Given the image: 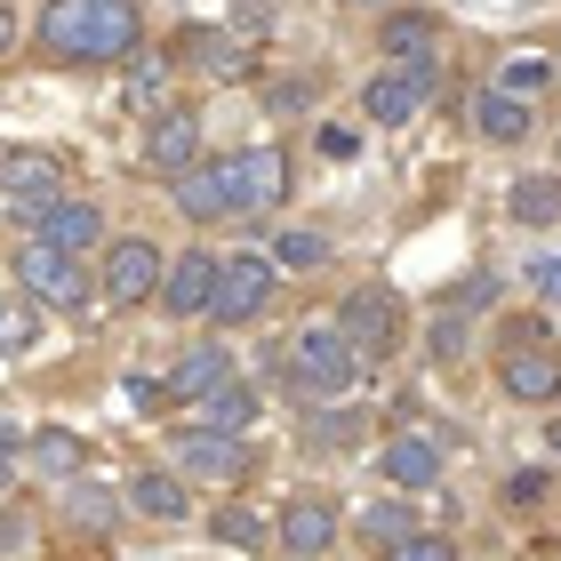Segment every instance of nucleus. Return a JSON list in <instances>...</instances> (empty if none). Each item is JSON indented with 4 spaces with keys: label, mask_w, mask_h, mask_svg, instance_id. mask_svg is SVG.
Masks as SVG:
<instances>
[{
    "label": "nucleus",
    "mask_w": 561,
    "mask_h": 561,
    "mask_svg": "<svg viewBox=\"0 0 561 561\" xmlns=\"http://www.w3.org/2000/svg\"><path fill=\"white\" fill-rule=\"evenodd\" d=\"M217 386H233V353H225V345H193L185 362L169 369L161 393H169V401H209Z\"/></svg>",
    "instance_id": "f3484780"
},
{
    "label": "nucleus",
    "mask_w": 561,
    "mask_h": 561,
    "mask_svg": "<svg viewBox=\"0 0 561 561\" xmlns=\"http://www.w3.org/2000/svg\"><path fill=\"white\" fill-rule=\"evenodd\" d=\"M297 105H313V81H280L273 89V113H297Z\"/></svg>",
    "instance_id": "2f4dec72"
},
{
    "label": "nucleus",
    "mask_w": 561,
    "mask_h": 561,
    "mask_svg": "<svg viewBox=\"0 0 561 561\" xmlns=\"http://www.w3.org/2000/svg\"><path fill=\"white\" fill-rule=\"evenodd\" d=\"M169 305V321H201L209 313V297H217V257L209 249H185V257H169L161 265V289H152Z\"/></svg>",
    "instance_id": "6e6552de"
},
{
    "label": "nucleus",
    "mask_w": 561,
    "mask_h": 561,
    "mask_svg": "<svg viewBox=\"0 0 561 561\" xmlns=\"http://www.w3.org/2000/svg\"><path fill=\"white\" fill-rule=\"evenodd\" d=\"M273 538L289 546L297 561H321L329 546H337V514H329L321 497H289V505H280V522H273Z\"/></svg>",
    "instance_id": "4468645a"
},
{
    "label": "nucleus",
    "mask_w": 561,
    "mask_h": 561,
    "mask_svg": "<svg viewBox=\"0 0 561 561\" xmlns=\"http://www.w3.org/2000/svg\"><path fill=\"white\" fill-rule=\"evenodd\" d=\"M473 129L490 137V145H514V137H529V105H522V96H497V89H481V105H473Z\"/></svg>",
    "instance_id": "4be33fe9"
},
{
    "label": "nucleus",
    "mask_w": 561,
    "mask_h": 561,
    "mask_svg": "<svg viewBox=\"0 0 561 561\" xmlns=\"http://www.w3.org/2000/svg\"><path fill=\"white\" fill-rule=\"evenodd\" d=\"M457 297H466V305H497V273H473V280H466Z\"/></svg>",
    "instance_id": "c9c22d12"
},
{
    "label": "nucleus",
    "mask_w": 561,
    "mask_h": 561,
    "mask_svg": "<svg viewBox=\"0 0 561 561\" xmlns=\"http://www.w3.org/2000/svg\"><path fill=\"white\" fill-rule=\"evenodd\" d=\"M176 209H185L193 225L233 217V169H225V161H193L185 176H176Z\"/></svg>",
    "instance_id": "2eb2a0df"
},
{
    "label": "nucleus",
    "mask_w": 561,
    "mask_h": 561,
    "mask_svg": "<svg viewBox=\"0 0 561 561\" xmlns=\"http://www.w3.org/2000/svg\"><path fill=\"white\" fill-rule=\"evenodd\" d=\"M72 522H81V529H113V514H121V497L113 490H96V481H72Z\"/></svg>",
    "instance_id": "cd10ccee"
},
{
    "label": "nucleus",
    "mask_w": 561,
    "mask_h": 561,
    "mask_svg": "<svg viewBox=\"0 0 561 561\" xmlns=\"http://www.w3.org/2000/svg\"><path fill=\"white\" fill-rule=\"evenodd\" d=\"M33 457H41L48 473H81V442H72V433H41Z\"/></svg>",
    "instance_id": "c756f323"
},
{
    "label": "nucleus",
    "mask_w": 561,
    "mask_h": 561,
    "mask_svg": "<svg viewBox=\"0 0 561 561\" xmlns=\"http://www.w3.org/2000/svg\"><path fill=\"white\" fill-rule=\"evenodd\" d=\"M280 369H289L297 401H337V393H353V377H362L353 345L337 337V321H313V329H297V337L280 345Z\"/></svg>",
    "instance_id": "f03ea898"
},
{
    "label": "nucleus",
    "mask_w": 561,
    "mask_h": 561,
    "mask_svg": "<svg viewBox=\"0 0 561 561\" xmlns=\"http://www.w3.org/2000/svg\"><path fill=\"white\" fill-rule=\"evenodd\" d=\"M9 48H16V9L0 0V57H9Z\"/></svg>",
    "instance_id": "e433bc0d"
},
{
    "label": "nucleus",
    "mask_w": 561,
    "mask_h": 561,
    "mask_svg": "<svg viewBox=\"0 0 561 561\" xmlns=\"http://www.w3.org/2000/svg\"><path fill=\"white\" fill-rule=\"evenodd\" d=\"M497 386L529 401V410H553V393H561V345H505L497 353Z\"/></svg>",
    "instance_id": "423d86ee"
},
{
    "label": "nucleus",
    "mask_w": 561,
    "mask_h": 561,
    "mask_svg": "<svg viewBox=\"0 0 561 561\" xmlns=\"http://www.w3.org/2000/svg\"><path fill=\"white\" fill-rule=\"evenodd\" d=\"M33 241H48V249H65V257H81V249H96L105 241V209H89V201H57L48 217H16Z\"/></svg>",
    "instance_id": "ddd939ff"
},
{
    "label": "nucleus",
    "mask_w": 561,
    "mask_h": 561,
    "mask_svg": "<svg viewBox=\"0 0 561 561\" xmlns=\"http://www.w3.org/2000/svg\"><path fill=\"white\" fill-rule=\"evenodd\" d=\"M321 152H329V161H353V152H362V137H353V129H321Z\"/></svg>",
    "instance_id": "f704fd0d"
},
{
    "label": "nucleus",
    "mask_w": 561,
    "mask_h": 561,
    "mask_svg": "<svg viewBox=\"0 0 561 561\" xmlns=\"http://www.w3.org/2000/svg\"><path fill=\"white\" fill-rule=\"evenodd\" d=\"M209 538H217V546H241V553H249V546H265V522L249 514V505H225V514L209 522Z\"/></svg>",
    "instance_id": "c85d7f7f"
},
{
    "label": "nucleus",
    "mask_w": 561,
    "mask_h": 561,
    "mask_svg": "<svg viewBox=\"0 0 561 561\" xmlns=\"http://www.w3.org/2000/svg\"><path fill=\"white\" fill-rule=\"evenodd\" d=\"M145 161H152V169H169V176H185V169L201 161V113L169 105L161 121H152V137H145Z\"/></svg>",
    "instance_id": "dca6fc26"
},
{
    "label": "nucleus",
    "mask_w": 561,
    "mask_h": 561,
    "mask_svg": "<svg viewBox=\"0 0 561 561\" xmlns=\"http://www.w3.org/2000/svg\"><path fill=\"white\" fill-rule=\"evenodd\" d=\"M377 41H386V57H393V65H433V41H442V24L417 16V9H393Z\"/></svg>",
    "instance_id": "6ab92c4d"
},
{
    "label": "nucleus",
    "mask_w": 561,
    "mask_h": 561,
    "mask_svg": "<svg viewBox=\"0 0 561 561\" xmlns=\"http://www.w3.org/2000/svg\"><path fill=\"white\" fill-rule=\"evenodd\" d=\"M161 265H169V257H161L152 241H137V233L113 241V249H105V305H145L152 289H161Z\"/></svg>",
    "instance_id": "9d476101"
},
{
    "label": "nucleus",
    "mask_w": 561,
    "mask_h": 561,
    "mask_svg": "<svg viewBox=\"0 0 561 561\" xmlns=\"http://www.w3.org/2000/svg\"><path fill=\"white\" fill-rule=\"evenodd\" d=\"M386 481L393 490H433V481H442V442H433V433H393L386 442Z\"/></svg>",
    "instance_id": "a211bd4d"
},
{
    "label": "nucleus",
    "mask_w": 561,
    "mask_h": 561,
    "mask_svg": "<svg viewBox=\"0 0 561 561\" xmlns=\"http://www.w3.org/2000/svg\"><path fill=\"white\" fill-rule=\"evenodd\" d=\"M386 561H457V546H449V538H425V529H410V538H401Z\"/></svg>",
    "instance_id": "7c9ffc66"
},
{
    "label": "nucleus",
    "mask_w": 561,
    "mask_h": 561,
    "mask_svg": "<svg viewBox=\"0 0 561 561\" xmlns=\"http://www.w3.org/2000/svg\"><path fill=\"white\" fill-rule=\"evenodd\" d=\"M553 72H561V57H553Z\"/></svg>",
    "instance_id": "a19ab883"
},
{
    "label": "nucleus",
    "mask_w": 561,
    "mask_h": 561,
    "mask_svg": "<svg viewBox=\"0 0 561 561\" xmlns=\"http://www.w3.org/2000/svg\"><path fill=\"white\" fill-rule=\"evenodd\" d=\"M546 490H553V481H546V473H514V490H505V497H514V505H538Z\"/></svg>",
    "instance_id": "72a5a7b5"
},
{
    "label": "nucleus",
    "mask_w": 561,
    "mask_h": 561,
    "mask_svg": "<svg viewBox=\"0 0 561 561\" xmlns=\"http://www.w3.org/2000/svg\"><path fill=\"white\" fill-rule=\"evenodd\" d=\"M169 457H176V481H241L249 473V442H233V433H185Z\"/></svg>",
    "instance_id": "f8f14e48"
},
{
    "label": "nucleus",
    "mask_w": 561,
    "mask_h": 561,
    "mask_svg": "<svg viewBox=\"0 0 561 561\" xmlns=\"http://www.w3.org/2000/svg\"><path fill=\"white\" fill-rule=\"evenodd\" d=\"M33 345H41V313L33 305H0V362H16Z\"/></svg>",
    "instance_id": "a878e982"
},
{
    "label": "nucleus",
    "mask_w": 561,
    "mask_h": 561,
    "mask_svg": "<svg viewBox=\"0 0 561 561\" xmlns=\"http://www.w3.org/2000/svg\"><path fill=\"white\" fill-rule=\"evenodd\" d=\"M0 193L16 201V217H48L65 201V176L48 152H0Z\"/></svg>",
    "instance_id": "1a4fd4ad"
},
{
    "label": "nucleus",
    "mask_w": 561,
    "mask_h": 561,
    "mask_svg": "<svg viewBox=\"0 0 561 561\" xmlns=\"http://www.w3.org/2000/svg\"><path fill=\"white\" fill-rule=\"evenodd\" d=\"M9 449H16V425H9V417H0V457H9Z\"/></svg>",
    "instance_id": "4c0bfd02"
},
{
    "label": "nucleus",
    "mask_w": 561,
    "mask_h": 561,
    "mask_svg": "<svg viewBox=\"0 0 561 561\" xmlns=\"http://www.w3.org/2000/svg\"><path fill=\"white\" fill-rule=\"evenodd\" d=\"M16 280H24V297L48 305V313H81V305L96 297V273L81 257H65V249H48V241H24L16 249Z\"/></svg>",
    "instance_id": "7ed1b4c3"
},
{
    "label": "nucleus",
    "mask_w": 561,
    "mask_h": 561,
    "mask_svg": "<svg viewBox=\"0 0 561 561\" xmlns=\"http://www.w3.org/2000/svg\"><path fill=\"white\" fill-rule=\"evenodd\" d=\"M0 481H9V457H0Z\"/></svg>",
    "instance_id": "ea45409f"
},
{
    "label": "nucleus",
    "mask_w": 561,
    "mask_h": 561,
    "mask_svg": "<svg viewBox=\"0 0 561 561\" xmlns=\"http://www.w3.org/2000/svg\"><path fill=\"white\" fill-rule=\"evenodd\" d=\"M337 337L353 345V362H386L401 345V297L393 289H353L337 313Z\"/></svg>",
    "instance_id": "39448f33"
},
{
    "label": "nucleus",
    "mask_w": 561,
    "mask_h": 561,
    "mask_svg": "<svg viewBox=\"0 0 561 561\" xmlns=\"http://www.w3.org/2000/svg\"><path fill=\"white\" fill-rule=\"evenodd\" d=\"M129 505L145 522H185V481H176V473H137L129 481Z\"/></svg>",
    "instance_id": "5701e85b"
},
{
    "label": "nucleus",
    "mask_w": 561,
    "mask_h": 561,
    "mask_svg": "<svg viewBox=\"0 0 561 561\" xmlns=\"http://www.w3.org/2000/svg\"><path fill=\"white\" fill-rule=\"evenodd\" d=\"M505 209H514V225H553L561 217V176H514V193H505Z\"/></svg>",
    "instance_id": "412c9836"
},
{
    "label": "nucleus",
    "mask_w": 561,
    "mask_h": 561,
    "mask_svg": "<svg viewBox=\"0 0 561 561\" xmlns=\"http://www.w3.org/2000/svg\"><path fill=\"white\" fill-rule=\"evenodd\" d=\"M249 425H257V393H249L241 377H233V386H217L209 401H201V433H233V442H241Z\"/></svg>",
    "instance_id": "aec40b11"
},
{
    "label": "nucleus",
    "mask_w": 561,
    "mask_h": 561,
    "mask_svg": "<svg viewBox=\"0 0 561 561\" xmlns=\"http://www.w3.org/2000/svg\"><path fill=\"white\" fill-rule=\"evenodd\" d=\"M145 41V0H41V48L65 65H105Z\"/></svg>",
    "instance_id": "f257e3e1"
},
{
    "label": "nucleus",
    "mask_w": 561,
    "mask_h": 561,
    "mask_svg": "<svg viewBox=\"0 0 561 561\" xmlns=\"http://www.w3.org/2000/svg\"><path fill=\"white\" fill-rule=\"evenodd\" d=\"M546 81H553V57H505L490 89H497V96H538Z\"/></svg>",
    "instance_id": "393cba45"
},
{
    "label": "nucleus",
    "mask_w": 561,
    "mask_h": 561,
    "mask_svg": "<svg viewBox=\"0 0 561 561\" xmlns=\"http://www.w3.org/2000/svg\"><path fill=\"white\" fill-rule=\"evenodd\" d=\"M273 305V257H257V249H233V257H217V297H209V321L241 329L257 321Z\"/></svg>",
    "instance_id": "20e7f679"
},
{
    "label": "nucleus",
    "mask_w": 561,
    "mask_h": 561,
    "mask_svg": "<svg viewBox=\"0 0 561 561\" xmlns=\"http://www.w3.org/2000/svg\"><path fill=\"white\" fill-rule=\"evenodd\" d=\"M233 209H249V217H265L280 193H289V161H280V145H249V152H233Z\"/></svg>",
    "instance_id": "9b49d317"
},
{
    "label": "nucleus",
    "mask_w": 561,
    "mask_h": 561,
    "mask_svg": "<svg viewBox=\"0 0 561 561\" xmlns=\"http://www.w3.org/2000/svg\"><path fill=\"white\" fill-rule=\"evenodd\" d=\"M425 96H433V65H393V72H377V81L362 89V121H377V129H401Z\"/></svg>",
    "instance_id": "0eeeda50"
},
{
    "label": "nucleus",
    "mask_w": 561,
    "mask_h": 561,
    "mask_svg": "<svg viewBox=\"0 0 561 561\" xmlns=\"http://www.w3.org/2000/svg\"><path fill=\"white\" fill-rule=\"evenodd\" d=\"M546 449H553V457H561V417H553V425H546Z\"/></svg>",
    "instance_id": "58836bf2"
},
{
    "label": "nucleus",
    "mask_w": 561,
    "mask_h": 561,
    "mask_svg": "<svg viewBox=\"0 0 561 561\" xmlns=\"http://www.w3.org/2000/svg\"><path fill=\"white\" fill-rule=\"evenodd\" d=\"M529 280H538V297H546V305H561V257H546V265H529Z\"/></svg>",
    "instance_id": "473e14b6"
},
{
    "label": "nucleus",
    "mask_w": 561,
    "mask_h": 561,
    "mask_svg": "<svg viewBox=\"0 0 561 561\" xmlns=\"http://www.w3.org/2000/svg\"><path fill=\"white\" fill-rule=\"evenodd\" d=\"M410 529H425V522L410 514V505H393V497H386V505H362V546H377V553H393L401 538H410Z\"/></svg>",
    "instance_id": "b1692460"
},
{
    "label": "nucleus",
    "mask_w": 561,
    "mask_h": 561,
    "mask_svg": "<svg viewBox=\"0 0 561 561\" xmlns=\"http://www.w3.org/2000/svg\"><path fill=\"white\" fill-rule=\"evenodd\" d=\"M289 265V273H313V265H329V233H280L273 241V273Z\"/></svg>",
    "instance_id": "bb28decb"
}]
</instances>
